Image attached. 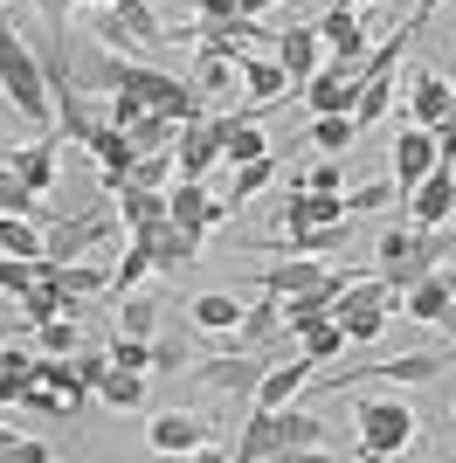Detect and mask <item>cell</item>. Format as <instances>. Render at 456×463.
Masks as SVG:
<instances>
[{
  "label": "cell",
  "mask_w": 456,
  "mask_h": 463,
  "mask_svg": "<svg viewBox=\"0 0 456 463\" xmlns=\"http://www.w3.org/2000/svg\"><path fill=\"white\" fill-rule=\"evenodd\" d=\"M436 132V153H442V166H456V104H450V118L442 125H429Z\"/></svg>",
  "instance_id": "obj_44"
},
{
  "label": "cell",
  "mask_w": 456,
  "mask_h": 463,
  "mask_svg": "<svg viewBox=\"0 0 456 463\" xmlns=\"http://www.w3.org/2000/svg\"><path fill=\"white\" fill-rule=\"evenodd\" d=\"M353 70H360V62L325 56V62H318V77L298 90V104H304L311 118H325V111H353V90H360V83H353Z\"/></svg>",
  "instance_id": "obj_8"
},
{
  "label": "cell",
  "mask_w": 456,
  "mask_h": 463,
  "mask_svg": "<svg viewBox=\"0 0 456 463\" xmlns=\"http://www.w3.org/2000/svg\"><path fill=\"white\" fill-rule=\"evenodd\" d=\"M387 159H394V187H401V201H408V194H415L422 180L442 166L436 132H429V125H401V132H394V153H387Z\"/></svg>",
  "instance_id": "obj_6"
},
{
  "label": "cell",
  "mask_w": 456,
  "mask_h": 463,
  "mask_svg": "<svg viewBox=\"0 0 456 463\" xmlns=\"http://www.w3.org/2000/svg\"><path fill=\"white\" fill-rule=\"evenodd\" d=\"M152 394V373L138 367H104V381H97V402H111V408H146Z\"/></svg>",
  "instance_id": "obj_25"
},
{
  "label": "cell",
  "mask_w": 456,
  "mask_h": 463,
  "mask_svg": "<svg viewBox=\"0 0 456 463\" xmlns=\"http://www.w3.org/2000/svg\"><path fill=\"white\" fill-rule=\"evenodd\" d=\"M270 436H277V457H318L325 449V422L304 415V408H270Z\"/></svg>",
  "instance_id": "obj_15"
},
{
  "label": "cell",
  "mask_w": 456,
  "mask_h": 463,
  "mask_svg": "<svg viewBox=\"0 0 456 463\" xmlns=\"http://www.w3.org/2000/svg\"><path fill=\"white\" fill-rule=\"evenodd\" d=\"M14 463H49V443H35V436H21V443H14Z\"/></svg>",
  "instance_id": "obj_45"
},
{
  "label": "cell",
  "mask_w": 456,
  "mask_h": 463,
  "mask_svg": "<svg viewBox=\"0 0 456 463\" xmlns=\"http://www.w3.org/2000/svg\"><path fill=\"white\" fill-rule=\"evenodd\" d=\"M450 373V353L442 346H422V353H394V360H380V367H332L325 387H353V381H394V387H415V381H436Z\"/></svg>",
  "instance_id": "obj_4"
},
{
  "label": "cell",
  "mask_w": 456,
  "mask_h": 463,
  "mask_svg": "<svg viewBox=\"0 0 456 463\" xmlns=\"http://www.w3.org/2000/svg\"><path fill=\"white\" fill-rule=\"evenodd\" d=\"M187 367H194L187 339H159V332H152V373H187Z\"/></svg>",
  "instance_id": "obj_43"
},
{
  "label": "cell",
  "mask_w": 456,
  "mask_h": 463,
  "mask_svg": "<svg viewBox=\"0 0 456 463\" xmlns=\"http://www.w3.org/2000/svg\"><path fill=\"white\" fill-rule=\"evenodd\" d=\"M270 180H277V153H263V159H249V166H235V187H228V208L242 214L249 201H256V194L270 187Z\"/></svg>",
  "instance_id": "obj_31"
},
{
  "label": "cell",
  "mask_w": 456,
  "mask_h": 463,
  "mask_svg": "<svg viewBox=\"0 0 456 463\" xmlns=\"http://www.w3.org/2000/svg\"><path fill=\"white\" fill-rule=\"evenodd\" d=\"M111 332L152 339V332H159V298H146V290H125V298H118V318H111Z\"/></svg>",
  "instance_id": "obj_27"
},
{
  "label": "cell",
  "mask_w": 456,
  "mask_h": 463,
  "mask_svg": "<svg viewBox=\"0 0 456 463\" xmlns=\"http://www.w3.org/2000/svg\"><path fill=\"white\" fill-rule=\"evenodd\" d=\"M387 201L401 208V187H394V180H374V187H353V194H346V214H374V208H387Z\"/></svg>",
  "instance_id": "obj_40"
},
{
  "label": "cell",
  "mask_w": 456,
  "mask_h": 463,
  "mask_svg": "<svg viewBox=\"0 0 456 463\" xmlns=\"http://www.w3.org/2000/svg\"><path fill=\"white\" fill-rule=\"evenodd\" d=\"M83 153L97 159V180H104V194H118V187H125V180H132V166H138V146H132V138H125V132H118L111 118L97 125V138H90V146H83Z\"/></svg>",
  "instance_id": "obj_13"
},
{
  "label": "cell",
  "mask_w": 456,
  "mask_h": 463,
  "mask_svg": "<svg viewBox=\"0 0 456 463\" xmlns=\"http://www.w3.org/2000/svg\"><path fill=\"white\" fill-rule=\"evenodd\" d=\"M166 214L180 222V229H201V235H208V229H222L235 208H228V201H214L208 180H173V187H166Z\"/></svg>",
  "instance_id": "obj_9"
},
{
  "label": "cell",
  "mask_w": 456,
  "mask_h": 463,
  "mask_svg": "<svg viewBox=\"0 0 456 463\" xmlns=\"http://www.w3.org/2000/svg\"><path fill=\"white\" fill-rule=\"evenodd\" d=\"M111 201H118V214H125V235H132V229H152V222L166 214V187H138V180H125Z\"/></svg>",
  "instance_id": "obj_23"
},
{
  "label": "cell",
  "mask_w": 456,
  "mask_h": 463,
  "mask_svg": "<svg viewBox=\"0 0 456 463\" xmlns=\"http://www.w3.org/2000/svg\"><path fill=\"white\" fill-rule=\"evenodd\" d=\"M277 97H290V77L277 56H242V104H256V111H270Z\"/></svg>",
  "instance_id": "obj_19"
},
{
  "label": "cell",
  "mask_w": 456,
  "mask_h": 463,
  "mask_svg": "<svg viewBox=\"0 0 456 463\" xmlns=\"http://www.w3.org/2000/svg\"><path fill=\"white\" fill-rule=\"evenodd\" d=\"M235 83H242V56H235V49H201V62H194V90L214 104V97H228Z\"/></svg>",
  "instance_id": "obj_21"
},
{
  "label": "cell",
  "mask_w": 456,
  "mask_h": 463,
  "mask_svg": "<svg viewBox=\"0 0 456 463\" xmlns=\"http://www.w3.org/2000/svg\"><path fill=\"white\" fill-rule=\"evenodd\" d=\"M450 250H456V229H415V222H401V229H387V235L374 242L380 277H387L394 290H408L415 277L442 270V263H450Z\"/></svg>",
  "instance_id": "obj_2"
},
{
  "label": "cell",
  "mask_w": 456,
  "mask_h": 463,
  "mask_svg": "<svg viewBox=\"0 0 456 463\" xmlns=\"http://www.w3.org/2000/svg\"><path fill=\"white\" fill-rule=\"evenodd\" d=\"M311 373H318V367H311L304 353H298V360H277V367H270L263 381H256V394H249V408H284L290 394H298V387L311 381Z\"/></svg>",
  "instance_id": "obj_20"
},
{
  "label": "cell",
  "mask_w": 456,
  "mask_h": 463,
  "mask_svg": "<svg viewBox=\"0 0 456 463\" xmlns=\"http://www.w3.org/2000/svg\"><path fill=\"white\" fill-rule=\"evenodd\" d=\"M277 62H284V77H290V97L304 90V83L318 77V62H325V42L311 21H290V28H277Z\"/></svg>",
  "instance_id": "obj_10"
},
{
  "label": "cell",
  "mask_w": 456,
  "mask_h": 463,
  "mask_svg": "<svg viewBox=\"0 0 456 463\" xmlns=\"http://www.w3.org/2000/svg\"><path fill=\"white\" fill-rule=\"evenodd\" d=\"M442 305H450V284H442V270L415 277V284L401 290V311H408L415 326H436V318H442Z\"/></svg>",
  "instance_id": "obj_24"
},
{
  "label": "cell",
  "mask_w": 456,
  "mask_h": 463,
  "mask_svg": "<svg viewBox=\"0 0 456 463\" xmlns=\"http://www.w3.org/2000/svg\"><path fill=\"white\" fill-rule=\"evenodd\" d=\"M208 436H214V429L201 422V415H187V408H166V415H152V422H146V443L159 449V457H201Z\"/></svg>",
  "instance_id": "obj_7"
},
{
  "label": "cell",
  "mask_w": 456,
  "mask_h": 463,
  "mask_svg": "<svg viewBox=\"0 0 456 463\" xmlns=\"http://www.w3.org/2000/svg\"><path fill=\"white\" fill-rule=\"evenodd\" d=\"M118 132L132 138L138 153H166V146H173V132H180V118H166V111H138L132 125H118Z\"/></svg>",
  "instance_id": "obj_29"
},
{
  "label": "cell",
  "mask_w": 456,
  "mask_h": 463,
  "mask_svg": "<svg viewBox=\"0 0 456 463\" xmlns=\"http://www.w3.org/2000/svg\"><path fill=\"white\" fill-rule=\"evenodd\" d=\"M35 339H42V353H76V346H83V332L70 326V311H56L49 326H35Z\"/></svg>",
  "instance_id": "obj_41"
},
{
  "label": "cell",
  "mask_w": 456,
  "mask_h": 463,
  "mask_svg": "<svg viewBox=\"0 0 456 463\" xmlns=\"http://www.w3.org/2000/svg\"><path fill=\"white\" fill-rule=\"evenodd\" d=\"M456 104V83H442L436 70H415V83H408V125H442Z\"/></svg>",
  "instance_id": "obj_17"
},
{
  "label": "cell",
  "mask_w": 456,
  "mask_h": 463,
  "mask_svg": "<svg viewBox=\"0 0 456 463\" xmlns=\"http://www.w3.org/2000/svg\"><path fill=\"white\" fill-rule=\"evenodd\" d=\"M353 429H360V457H401V449L415 443V408L394 402V394H366L353 402Z\"/></svg>",
  "instance_id": "obj_3"
},
{
  "label": "cell",
  "mask_w": 456,
  "mask_h": 463,
  "mask_svg": "<svg viewBox=\"0 0 456 463\" xmlns=\"http://www.w3.org/2000/svg\"><path fill=\"white\" fill-rule=\"evenodd\" d=\"M187 318H194V332H235L242 326V305H235L228 290H201L187 305Z\"/></svg>",
  "instance_id": "obj_26"
},
{
  "label": "cell",
  "mask_w": 456,
  "mask_h": 463,
  "mask_svg": "<svg viewBox=\"0 0 456 463\" xmlns=\"http://www.w3.org/2000/svg\"><path fill=\"white\" fill-rule=\"evenodd\" d=\"M277 339H290L284 332V305H277V298H256V305L242 311V326H235V346H277Z\"/></svg>",
  "instance_id": "obj_22"
},
{
  "label": "cell",
  "mask_w": 456,
  "mask_h": 463,
  "mask_svg": "<svg viewBox=\"0 0 456 463\" xmlns=\"http://www.w3.org/2000/svg\"><path fill=\"white\" fill-rule=\"evenodd\" d=\"M111 14L125 21V35H132L138 49H159V42H166V28H159V14H152V0H118Z\"/></svg>",
  "instance_id": "obj_32"
},
{
  "label": "cell",
  "mask_w": 456,
  "mask_h": 463,
  "mask_svg": "<svg viewBox=\"0 0 456 463\" xmlns=\"http://www.w3.org/2000/svg\"><path fill=\"white\" fill-rule=\"evenodd\" d=\"M401 214H408L415 229H450V214H456V174H450V166H436V174L401 201Z\"/></svg>",
  "instance_id": "obj_12"
},
{
  "label": "cell",
  "mask_w": 456,
  "mask_h": 463,
  "mask_svg": "<svg viewBox=\"0 0 456 463\" xmlns=\"http://www.w3.org/2000/svg\"><path fill=\"white\" fill-rule=\"evenodd\" d=\"M311 28H318L325 56H339V62H360L366 56V21H360V7H339V0H332Z\"/></svg>",
  "instance_id": "obj_14"
},
{
  "label": "cell",
  "mask_w": 456,
  "mask_h": 463,
  "mask_svg": "<svg viewBox=\"0 0 456 463\" xmlns=\"http://www.w3.org/2000/svg\"><path fill=\"white\" fill-rule=\"evenodd\" d=\"M339 326L353 346H374L380 332H387V305H360V311H339Z\"/></svg>",
  "instance_id": "obj_37"
},
{
  "label": "cell",
  "mask_w": 456,
  "mask_h": 463,
  "mask_svg": "<svg viewBox=\"0 0 456 463\" xmlns=\"http://www.w3.org/2000/svg\"><path fill=\"white\" fill-rule=\"evenodd\" d=\"M14 443H21V436H7V429H0V457H14Z\"/></svg>",
  "instance_id": "obj_46"
},
{
  "label": "cell",
  "mask_w": 456,
  "mask_h": 463,
  "mask_svg": "<svg viewBox=\"0 0 456 463\" xmlns=\"http://www.w3.org/2000/svg\"><path fill=\"white\" fill-rule=\"evenodd\" d=\"M0 90H7V104H14L21 125H35V132H56V97H49V70H42L35 42L21 35L7 14H0Z\"/></svg>",
  "instance_id": "obj_1"
},
{
  "label": "cell",
  "mask_w": 456,
  "mask_h": 463,
  "mask_svg": "<svg viewBox=\"0 0 456 463\" xmlns=\"http://www.w3.org/2000/svg\"><path fill=\"white\" fill-rule=\"evenodd\" d=\"M42 222H28V214H0V256H42Z\"/></svg>",
  "instance_id": "obj_34"
},
{
  "label": "cell",
  "mask_w": 456,
  "mask_h": 463,
  "mask_svg": "<svg viewBox=\"0 0 456 463\" xmlns=\"http://www.w3.org/2000/svg\"><path fill=\"white\" fill-rule=\"evenodd\" d=\"M146 277H159V270H152V242H146V235H132V250H125V256H118V263H111V298H125V290H138V284H146Z\"/></svg>",
  "instance_id": "obj_28"
},
{
  "label": "cell",
  "mask_w": 456,
  "mask_h": 463,
  "mask_svg": "<svg viewBox=\"0 0 456 463\" xmlns=\"http://www.w3.org/2000/svg\"><path fill=\"white\" fill-rule=\"evenodd\" d=\"M132 180H138V187H173V180H180V174H173V146H166V153H138Z\"/></svg>",
  "instance_id": "obj_42"
},
{
  "label": "cell",
  "mask_w": 456,
  "mask_h": 463,
  "mask_svg": "<svg viewBox=\"0 0 456 463\" xmlns=\"http://www.w3.org/2000/svg\"><path fill=\"white\" fill-rule=\"evenodd\" d=\"M228 457H242V463L277 457V436H270V408H249V429H242V443L228 449Z\"/></svg>",
  "instance_id": "obj_35"
},
{
  "label": "cell",
  "mask_w": 456,
  "mask_h": 463,
  "mask_svg": "<svg viewBox=\"0 0 456 463\" xmlns=\"http://www.w3.org/2000/svg\"><path fill=\"white\" fill-rule=\"evenodd\" d=\"M28 373H35V360L21 346H0V408L21 402V387H28Z\"/></svg>",
  "instance_id": "obj_36"
},
{
  "label": "cell",
  "mask_w": 456,
  "mask_h": 463,
  "mask_svg": "<svg viewBox=\"0 0 456 463\" xmlns=\"http://www.w3.org/2000/svg\"><path fill=\"white\" fill-rule=\"evenodd\" d=\"M118 229H125V214H62V222H49V235H42V256H49V263H76L83 250L111 242Z\"/></svg>",
  "instance_id": "obj_5"
},
{
  "label": "cell",
  "mask_w": 456,
  "mask_h": 463,
  "mask_svg": "<svg viewBox=\"0 0 456 463\" xmlns=\"http://www.w3.org/2000/svg\"><path fill=\"white\" fill-rule=\"evenodd\" d=\"M339 7H366V0H339Z\"/></svg>",
  "instance_id": "obj_47"
},
{
  "label": "cell",
  "mask_w": 456,
  "mask_h": 463,
  "mask_svg": "<svg viewBox=\"0 0 456 463\" xmlns=\"http://www.w3.org/2000/svg\"><path fill=\"white\" fill-rule=\"evenodd\" d=\"M304 187H311V194H346V159H332V153H318V159H311V166H304Z\"/></svg>",
  "instance_id": "obj_38"
},
{
  "label": "cell",
  "mask_w": 456,
  "mask_h": 463,
  "mask_svg": "<svg viewBox=\"0 0 456 463\" xmlns=\"http://www.w3.org/2000/svg\"><path fill=\"white\" fill-rule=\"evenodd\" d=\"M35 277H42V256H0V290L7 298H21Z\"/></svg>",
  "instance_id": "obj_39"
},
{
  "label": "cell",
  "mask_w": 456,
  "mask_h": 463,
  "mask_svg": "<svg viewBox=\"0 0 456 463\" xmlns=\"http://www.w3.org/2000/svg\"><path fill=\"white\" fill-rule=\"evenodd\" d=\"M0 7H7V0H0Z\"/></svg>",
  "instance_id": "obj_48"
},
{
  "label": "cell",
  "mask_w": 456,
  "mask_h": 463,
  "mask_svg": "<svg viewBox=\"0 0 456 463\" xmlns=\"http://www.w3.org/2000/svg\"><path fill=\"white\" fill-rule=\"evenodd\" d=\"M152 242V270H194L201 263V229H180L173 214H159L152 229H132Z\"/></svg>",
  "instance_id": "obj_11"
},
{
  "label": "cell",
  "mask_w": 456,
  "mask_h": 463,
  "mask_svg": "<svg viewBox=\"0 0 456 463\" xmlns=\"http://www.w3.org/2000/svg\"><path fill=\"white\" fill-rule=\"evenodd\" d=\"M346 346H353V339H346V326H339V318H325V326H311V332L298 339V353L311 360V367H325V360H339Z\"/></svg>",
  "instance_id": "obj_33"
},
{
  "label": "cell",
  "mask_w": 456,
  "mask_h": 463,
  "mask_svg": "<svg viewBox=\"0 0 456 463\" xmlns=\"http://www.w3.org/2000/svg\"><path fill=\"white\" fill-rule=\"evenodd\" d=\"M56 159H62V138H56V132H42V138H28V146H14L0 166H14V174L28 180L35 194H56Z\"/></svg>",
  "instance_id": "obj_16"
},
{
  "label": "cell",
  "mask_w": 456,
  "mask_h": 463,
  "mask_svg": "<svg viewBox=\"0 0 456 463\" xmlns=\"http://www.w3.org/2000/svg\"><path fill=\"white\" fill-rule=\"evenodd\" d=\"M353 138H360V125H353V111H325V118H311V146H318V153L346 159V153H353Z\"/></svg>",
  "instance_id": "obj_30"
},
{
  "label": "cell",
  "mask_w": 456,
  "mask_h": 463,
  "mask_svg": "<svg viewBox=\"0 0 456 463\" xmlns=\"http://www.w3.org/2000/svg\"><path fill=\"white\" fill-rule=\"evenodd\" d=\"M325 277H332V263H325V256H284L277 270L256 277V290H270V298H290V290H311V284H325Z\"/></svg>",
  "instance_id": "obj_18"
}]
</instances>
